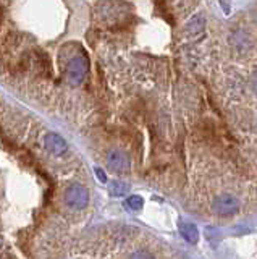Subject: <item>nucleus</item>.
<instances>
[{"label":"nucleus","mask_w":257,"mask_h":259,"mask_svg":"<svg viewBox=\"0 0 257 259\" xmlns=\"http://www.w3.org/2000/svg\"><path fill=\"white\" fill-rule=\"evenodd\" d=\"M66 81L71 86H81L89 73V62L84 54L74 55L66 65Z\"/></svg>","instance_id":"nucleus-1"},{"label":"nucleus","mask_w":257,"mask_h":259,"mask_svg":"<svg viewBox=\"0 0 257 259\" xmlns=\"http://www.w3.org/2000/svg\"><path fill=\"white\" fill-rule=\"evenodd\" d=\"M63 201L70 209L81 211L89 204V191L86 187H82V185L73 183L65 190Z\"/></svg>","instance_id":"nucleus-2"},{"label":"nucleus","mask_w":257,"mask_h":259,"mask_svg":"<svg viewBox=\"0 0 257 259\" xmlns=\"http://www.w3.org/2000/svg\"><path fill=\"white\" fill-rule=\"evenodd\" d=\"M239 199L236 196H233L230 193H223V195H218L214 203H212V209L217 216L220 217H231L235 214L239 212Z\"/></svg>","instance_id":"nucleus-3"},{"label":"nucleus","mask_w":257,"mask_h":259,"mask_svg":"<svg viewBox=\"0 0 257 259\" xmlns=\"http://www.w3.org/2000/svg\"><path fill=\"white\" fill-rule=\"evenodd\" d=\"M105 160H107V167L115 174H128L131 168V160L128 154L120 149H110Z\"/></svg>","instance_id":"nucleus-4"},{"label":"nucleus","mask_w":257,"mask_h":259,"mask_svg":"<svg viewBox=\"0 0 257 259\" xmlns=\"http://www.w3.org/2000/svg\"><path fill=\"white\" fill-rule=\"evenodd\" d=\"M44 146L52 155H62L68 149V144L65 139L60 136L58 133H54V131H50L44 136Z\"/></svg>","instance_id":"nucleus-5"},{"label":"nucleus","mask_w":257,"mask_h":259,"mask_svg":"<svg viewBox=\"0 0 257 259\" xmlns=\"http://www.w3.org/2000/svg\"><path fill=\"white\" fill-rule=\"evenodd\" d=\"M178 230H180V235L183 236V238L191 243V245H196V243L199 241V230L198 227H196V224H193V222H188V220H180L178 222Z\"/></svg>","instance_id":"nucleus-6"},{"label":"nucleus","mask_w":257,"mask_h":259,"mask_svg":"<svg viewBox=\"0 0 257 259\" xmlns=\"http://www.w3.org/2000/svg\"><path fill=\"white\" fill-rule=\"evenodd\" d=\"M204 28H206V18L202 15H194V17L185 25V34L191 36V38H198L202 34Z\"/></svg>","instance_id":"nucleus-7"},{"label":"nucleus","mask_w":257,"mask_h":259,"mask_svg":"<svg viewBox=\"0 0 257 259\" xmlns=\"http://www.w3.org/2000/svg\"><path fill=\"white\" fill-rule=\"evenodd\" d=\"M128 185L125 183V182H118V180H115V182H112L110 183V195L112 196H125L126 193H128Z\"/></svg>","instance_id":"nucleus-8"},{"label":"nucleus","mask_w":257,"mask_h":259,"mask_svg":"<svg viewBox=\"0 0 257 259\" xmlns=\"http://www.w3.org/2000/svg\"><path fill=\"white\" fill-rule=\"evenodd\" d=\"M125 204H126L128 209H131V211H141L142 206H144V199L138 195H133V196H128Z\"/></svg>","instance_id":"nucleus-9"},{"label":"nucleus","mask_w":257,"mask_h":259,"mask_svg":"<svg viewBox=\"0 0 257 259\" xmlns=\"http://www.w3.org/2000/svg\"><path fill=\"white\" fill-rule=\"evenodd\" d=\"M130 259H155V257H154L152 253H149V251H146V249H139V251H134Z\"/></svg>","instance_id":"nucleus-10"},{"label":"nucleus","mask_w":257,"mask_h":259,"mask_svg":"<svg viewBox=\"0 0 257 259\" xmlns=\"http://www.w3.org/2000/svg\"><path fill=\"white\" fill-rule=\"evenodd\" d=\"M94 172H96V175H97V179H99L102 183H107V175L104 174V170H102V168L97 167V168H94Z\"/></svg>","instance_id":"nucleus-11"},{"label":"nucleus","mask_w":257,"mask_h":259,"mask_svg":"<svg viewBox=\"0 0 257 259\" xmlns=\"http://www.w3.org/2000/svg\"><path fill=\"white\" fill-rule=\"evenodd\" d=\"M251 88H252L254 94L257 96V70H254L252 76H251Z\"/></svg>","instance_id":"nucleus-12"}]
</instances>
